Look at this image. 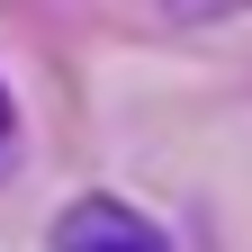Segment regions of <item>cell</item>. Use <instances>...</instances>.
Listing matches in <instances>:
<instances>
[{"label": "cell", "mask_w": 252, "mask_h": 252, "mask_svg": "<svg viewBox=\"0 0 252 252\" xmlns=\"http://www.w3.org/2000/svg\"><path fill=\"white\" fill-rule=\"evenodd\" d=\"M54 252H171V243H162L153 216H135L126 198H108V189H90V198H72L54 216Z\"/></svg>", "instance_id": "cell-1"}, {"label": "cell", "mask_w": 252, "mask_h": 252, "mask_svg": "<svg viewBox=\"0 0 252 252\" xmlns=\"http://www.w3.org/2000/svg\"><path fill=\"white\" fill-rule=\"evenodd\" d=\"M0 144H9V90H0Z\"/></svg>", "instance_id": "cell-3"}, {"label": "cell", "mask_w": 252, "mask_h": 252, "mask_svg": "<svg viewBox=\"0 0 252 252\" xmlns=\"http://www.w3.org/2000/svg\"><path fill=\"white\" fill-rule=\"evenodd\" d=\"M162 9H171L180 27H216V18H234V9H252V0H162Z\"/></svg>", "instance_id": "cell-2"}]
</instances>
